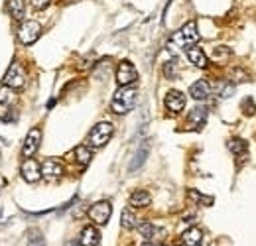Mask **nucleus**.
Listing matches in <instances>:
<instances>
[{
	"mask_svg": "<svg viewBox=\"0 0 256 246\" xmlns=\"http://www.w3.org/2000/svg\"><path fill=\"white\" fill-rule=\"evenodd\" d=\"M136 96H138V91H136L132 85L120 87L118 91L114 92L112 102H110L112 112H116V114H126L128 110L134 108V104H136Z\"/></svg>",
	"mask_w": 256,
	"mask_h": 246,
	"instance_id": "1",
	"label": "nucleus"
},
{
	"mask_svg": "<svg viewBox=\"0 0 256 246\" xmlns=\"http://www.w3.org/2000/svg\"><path fill=\"white\" fill-rule=\"evenodd\" d=\"M199 42V32H197V24L195 22H188L180 32L174 34L172 44L180 46V48H192Z\"/></svg>",
	"mask_w": 256,
	"mask_h": 246,
	"instance_id": "2",
	"label": "nucleus"
},
{
	"mask_svg": "<svg viewBox=\"0 0 256 246\" xmlns=\"http://www.w3.org/2000/svg\"><path fill=\"white\" fill-rule=\"evenodd\" d=\"M112 132H114V126L110 122H98L93 126L91 134H89V144L93 148H100L104 146L110 138H112Z\"/></svg>",
	"mask_w": 256,
	"mask_h": 246,
	"instance_id": "3",
	"label": "nucleus"
},
{
	"mask_svg": "<svg viewBox=\"0 0 256 246\" xmlns=\"http://www.w3.org/2000/svg\"><path fill=\"white\" fill-rule=\"evenodd\" d=\"M4 85L10 89H22L26 85V71H24L22 63L14 62L8 67V71L4 75Z\"/></svg>",
	"mask_w": 256,
	"mask_h": 246,
	"instance_id": "4",
	"label": "nucleus"
},
{
	"mask_svg": "<svg viewBox=\"0 0 256 246\" xmlns=\"http://www.w3.org/2000/svg\"><path fill=\"white\" fill-rule=\"evenodd\" d=\"M110 215H112V205H110L108 201H98V203H95V205L89 209V218H91L95 224H106Z\"/></svg>",
	"mask_w": 256,
	"mask_h": 246,
	"instance_id": "5",
	"label": "nucleus"
},
{
	"mask_svg": "<svg viewBox=\"0 0 256 246\" xmlns=\"http://www.w3.org/2000/svg\"><path fill=\"white\" fill-rule=\"evenodd\" d=\"M40 34H42V26H40L38 22H34V20H28V22H24V24L20 26L18 38H20V42H22L24 46H32L34 42L40 38Z\"/></svg>",
	"mask_w": 256,
	"mask_h": 246,
	"instance_id": "6",
	"label": "nucleus"
},
{
	"mask_svg": "<svg viewBox=\"0 0 256 246\" xmlns=\"http://www.w3.org/2000/svg\"><path fill=\"white\" fill-rule=\"evenodd\" d=\"M136 79H138V73L130 62H122L116 67V83L120 87H128V85L136 83Z\"/></svg>",
	"mask_w": 256,
	"mask_h": 246,
	"instance_id": "7",
	"label": "nucleus"
},
{
	"mask_svg": "<svg viewBox=\"0 0 256 246\" xmlns=\"http://www.w3.org/2000/svg\"><path fill=\"white\" fill-rule=\"evenodd\" d=\"M40 142H42V130L40 128H32L22 144V156L24 158H34V154L40 150Z\"/></svg>",
	"mask_w": 256,
	"mask_h": 246,
	"instance_id": "8",
	"label": "nucleus"
},
{
	"mask_svg": "<svg viewBox=\"0 0 256 246\" xmlns=\"http://www.w3.org/2000/svg\"><path fill=\"white\" fill-rule=\"evenodd\" d=\"M24 182L28 184H36L40 178H42V166L34 160V158H26V162L22 164V170H20Z\"/></svg>",
	"mask_w": 256,
	"mask_h": 246,
	"instance_id": "9",
	"label": "nucleus"
},
{
	"mask_svg": "<svg viewBox=\"0 0 256 246\" xmlns=\"http://www.w3.org/2000/svg\"><path fill=\"white\" fill-rule=\"evenodd\" d=\"M164 104H166V108L170 112L178 114V112H182L186 108V94L180 91H170L164 98Z\"/></svg>",
	"mask_w": 256,
	"mask_h": 246,
	"instance_id": "10",
	"label": "nucleus"
},
{
	"mask_svg": "<svg viewBox=\"0 0 256 246\" xmlns=\"http://www.w3.org/2000/svg\"><path fill=\"white\" fill-rule=\"evenodd\" d=\"M64 176V166L58 160H46L42 166V178H46L48 182H58Z\"/></svg>",
	"mask_w": 256,
	"mask_h": 246,
	"instance_id": "11",
	"label": "nucleus"
},
{
	"mask_svg": "<svg viewBox=\"0 0 256 246\" xmlns=\"http://www.w3.org/2000/svg\"><path fill=\"white\" fill-rule=\"evenodd\" d=\"M190 94H192L195 100H205L211 94V87H209V83L205 79H199V81H195L192 87H190Z\"/></svg>",
	"mask_w": 256,
	"mask_h": 246,
	"instance_id": "12",
	"label": "nucleus"
},
{
	"mask_svg": "<svg viewBox=\"0 0 256 246\" xmlns=\"http://www.w3.org/2000/svg\"><path fill=\"white\" fill-rule=\"evenodd\" d=\"M150 154V146H148V142H144V144H140V148L136 150V154L132 158V162H130V172H136V170H140L142 166H144V162H146V158Z\"/></svg>",
	"mask_w": 256,
	"mask_h": 246,
	"instance_id": "13",
	"label": "nucleus"
},
{
	"mask_svg": "<svg viewBox=\"0 0 256 246\" xmlns=\"http://www.w3.org/2000/svg\"><path fill=\"white\" fill-rule=\"evenodd\" d=\"M81 246H98L100 242V234L95 226H85L81 230V238H79Z\"/></svg>",
	"mask_w": 256,
	"mask_h": 246,
	"instance_id": "14",
	"label": "nucleus"
},
{
	"mask_svg": "<svg viewBox=\"0 0 256 246\" xmlns=\"http://www.w3.org/2000/svg\"><path fill=\"white\" fill-rule=\"evenodd\" d=\"M188 60L195 65V67H207V56H205V52L201 50V48H197V46H192V48H188Z\"/></svg>",
	"mask_w": 256,
	"mask_h": 246,
	"instance_id": "15",
	"label": "nucleus"
},
{
	"mask_svg": "<svg viewBox=\"0 0 256 246\" xmlns=\"http://www.w3.org/2000/svg\"><path fill=\"white\" fill-rule=\"evenodd\" d=\"M150 201H152L150 193H148V191H142V189H138V191H134V193L130 195V205H132V207H136V209L148 207V205H150Z\"/></svg>",
	"mask_w": 256,
	"mask_h": 246,
	"instance_id": "16",
	"label": "nucleus"
},
{
	"mask_svg": "<svg viewBox=\"0 0 256 246\" xmlns=\"http://www.w3.org/2000/svg\"><path fill=\"white\" fill-rule=\"evenodd\" d=\"M6 10L10 12V16L14 20H22L24 12H26V4H24V0H6Z\"/></svg>",
	"mask_w": 256,
	"mask_h": 246,
	"instance_id": "17",
	"label": "nucleus"
},
{
	"mask_svg": "<svg viewBox=\"0 0 256 246\" xmlns=\"http://www.w3.org/2000/svg\"><path fill=\"white\" fill-rule=\"evenodd\" d=\"M182 240H184V244L186 246H199V242L203 240V232H201L197 226L188 228V230L182 234Z\"/></svg>",
	"mask_w": 256,
	"mask_h": 246,
	"instance_id": "18",
	"label": "nucleus"
},
{
	"mask_svg": "<svg viewBox=\"0 0 256 246\" xmlns=\"http://www.w3.org/2000/svg\"><path fill=\"white\" fill-rule=\"evenodd\" d=\"M228 150L232 154H236L238 158H244L246 152H248V144L244 140H240V138H232V140H228Z\"/></svg>",
	"mask_w": 256,
	"mask_h": 246,
	"instance_id": "19",
	"label": "nucleus"
},
{
	"mask_svg": "<svg viewBox=\"0 0 256 246\" xmlns=\"http://www.w3.org/2000/svg\"><path fill=\"white\" fill-rule=\"evenodd\" d=\"M138 232H140L144 238H148V240H152V238H156V236H160L162 234L160 228H156L152 222H144V224H140V226H138Z\"/></svg>",
	"mask_w": 256,
	"mask_h": 246,
	"instance_id": "20",
	"label": "nucleus"
},
{
	"mask_svg": "<svg viewBox=\"0 0 256 246\" xmlns=\"http://www.w3.org/2000/svg\"><path fill=\"white\" fill-rule=\"evenodd\" d=\"M91 148H87V146H77L75 148V160H77V164H81V166H87L89 162H91Z\"/></svg>",
	"mask_w": 256,
	"mask_h": 246,
	"instance_id": "21",
	"label": "nucleus"
},
{
	"mask_svg": "<svg viewBox=\"0 0 256 246\" xmlns=\"http://www.w3.org/2000/svg\"><path fill=\"white\" fill-rule=\"evenodd\" d=\"M120 224L122 228H134L136 226V215L132 213V209H124L120 215Z\"/></svg>",
	"mask_w": 256,
	"mask_h": 246,
	"instance_id": "22",
	"label": "nucleus"
},
{
	"mask_svg": "<svg viewBox=\"0 0 256 246\" xmlns=\"http://www.w3.org/2000/svg\"><path fill=\"white\" fill-rule=\"evenodd\" d=\"M205 118H207V110L203 106H197V108H193L192 112H190V122H195L197 126H201V124L205 122Z\"/></svg>",
	"mask_w": 256,
	"mask_h": 246,
	"instance_id": "23",
	"label": "nucleus"
},
{
	"mask_svg": "<svg viewBox=\"0 0 256 246\" xmlns=\"http://www.w3.org/2000/svg\"><path fill=\"white\" fill-rule=\"evenodd\" d=\"M28 246H46V240L40 230H36V228L28 230Z\"/></svg>",
	"mask_w": 256,
	"mask_h": 246,
	"instance_id": "24",
	"label": "nucleus"
},
{
	"mask_svg": "<svg viewBox=\"0 0 256 246\" xmlns=\"http://www.w3.org/2000/svg\"><path fill=\"white\" fill-rule=\"evenodd\" d=\"M14 89H10V87H0V104H10L12 100H14Z\"/></svg>",
	"mask_w": 256,
	"mask_h": 246,
	"instance_id": "25",
	"label": "nucleus"
},
{
	"mask_svg": "<svg viewBox=\"0 0 256 246\" xmlns=\"http://www.w3.org/2000/svg\"><path fill=\"white\" fill-rule=\"evenodd\" d=\"M188 195H190V199L197 201V203H203V205H211V203H213V199H211V197H205V195L197 193L195 189H190V191H188Z\"/></svg>",
	"mask_w": 256,
	"mask_h": 246,
	"instance_id": "26",
	"label": "nucleus"
},
{
	"mask_svg": "<svg viewBox=\"0 0 256 246\" xmlns=\"http://www.w3.org/2000/svg\"><path fill=\"white\" fill-rule=\"evenodd\" d=\"M230 79H232L234 83H242V81H246V79H248V73H246V71H242V69H234V71L230 73Z\"/></svg>",
	"mask_w": 256,
	"mask_h": 246,
	"instance_id": "27",
	"label": "nucleus"
},
{
	"mask_svg": "<svg viewBox=\"0 0 256 246\" xmlns=\"http://www.w3.org/2000/svg\"><path fill=\"white\" fill-rule=\"evenodd\" d=\"M228 56H230V50H228V48H224V46L215 48V52H213V58H215V60H226Z\"/></svg>",
	"mask_w": 256,
	"mask_h": 246,
	"instance_id": "28",
	"label": "nucleus"
},
{
	"mask_svg": "<svg viewBox=\"0 0 256 246\" xmlns=\"http://www.w3.org/2000/svg\"><path fill=\"white\" fill-rule=\"evenodd\" d=\"M30 2H32V6L36 10H44V8H48L52 4V0H30Z\"/></svg>",
	"mask_w": 256,
	"mask_h": 246,
	"instance_id": "29",
	"label": "nucleus"
},
{
	"mask_svg": "<svg viewBox=\"0 0 256 246\" xmlns=\"http://www.w3.org/2000/svg\"><path fill=\"white\" fill-rule=\"evenodd\" d=\"M174 67H176V63H168V65H166V69H164L166 77H170V79L176 77V69H174Z\"/></svg>",
	"mask_w": 256,
	"mask_h": 246,
	"instance_id": "30",
	"label": "nucleus"
},
{
	"mask_svg": "<svg viewBox=\"0 0 256 246\" xmlns=\"http://www.w3.org/2000/svg\"><path fill=\"white\" fill-rule=\"evenodd\" d=\"M230 92H232V85H226L223 91H221V96L226 98V96H230Z\"/></svg>",
	"mask_w": 256,
	"mask_h": 246,
	"instance_id": "31",
	"label": "nucleus"
},
{
	"mask_svg": "<svg viewBox=\"0 0 256 246\" xmlns=\"http://www.w3.org/2000/svg\"><path fill=\"white\" fill-rule=\"evenodd\" d=\"M65 246H81V242H75V240H69Z\"/></svg>",
	"mask_w": 256,
	"mask_h": 246,
	"instance_id": "32",
	"label": "nucleus"
},
{
	"mask_svg": "<svg viewBox=\"0 0 256 246\" xmlns=\"http://www.w3.org/2000/svg\"><path fill=\"white\" fill-rule=\"evenodd\" d=\"M142 246H154V242H144Z\"/></svg>",
	"mask_w": 256,
	"mask_h": 246,
	"instance_id": "33",
	"label": "nucleus"
}]
</instances>
